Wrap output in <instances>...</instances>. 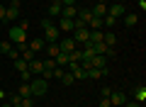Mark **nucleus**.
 I'll return each mask as SVG.
<instances>
[{
	"label": "nucleus",
	"mask_w": 146,
	"mask_h": 107,
	"mask_svg": "<svg viewBox=\"0 0 146 107\" xmlns=\"http://www.w3.org/2000/svg\"><path fill=\"white\" fill-rule=\"evenodd\" d=\"M42 29H44V39H46V44H56V41L61 39V32H58V27L51 22V17H44V20H42Z\"/></svg>",
	"instance_id": "f257e3e1"
},
{
	"label": "nucleus",
	"mask_w": 146,
	"mask_h": 107,
	"mask_svg": "<svg viewBox=\"0 0 146 107\" xmlns=\"http://www.w3.org/2000/svg\"><path fill=\"white\" fill-rule=\"evenodd\" d=\"M29 88H32V97H44L49 92V83L44 80V78H32Z\"/></svg>",
	"instance_id": "f03ea898"
},
{
	"label": "nucleus",
	"mask_w": 146,
	"mask_h": 107,
	"mask_svg": "<svg viewBox=\"0 0 146 107\" xmlns=\"http://www.w3.org/2000/svg\"><path fill=\"white\" fill-rule=\"evenodd\" d=\"M7 37H10L12 44H22V41H27V29H22L20 25H15V27H10Z\"/></svg>",
	"instance_id": "7ed1b4c3"
},
{
	"label": "nucleus",
	"mask_w": 146,
	"mask_h": 107,
	"mask_svg": "<svg viewBox=\"0 0 146 107\" xmlns=\"http://www.w3.org/2000/svg\"><path fill=\"white\" fill-rule=\"evenodd\" d=\"M88 39H90L88 27H76V29H73V41H76V44H85Z\"/></svg>",
	"instance_id": "20e7f679"
},
{
	"label": "nucleus",
	"mask_w": 146,
	"mask_h": 107,
	"mask_svg": "<svg viewBox=\"0 0 146 107\" xmlns=\"http://www.w3.org/2000/svg\"><path fill=\"white\" fill-rule=\"evenodd\" d=\"M56 44H58V51H61V54H71V51L78 46L76 41H73V37H63V39H58Z\"/></svg>",
	"instance_id": "39448f33"
},
{
	"label": "nucleus",
	"mask_w": 146,
	"mask_h": 107,
	"mask_svg": "<svg viewBox=\"0 0 146 107\" xmlns=\"http://www.w3.org/2000/svg\"><path fill=\"white\" fill-rule=\"evenodd\" d=\"M5 20H20V0H12L10 7H5Z\"/></svg>",
	"instance_id": "423d86ee"
},
{
	"label": "nucleus",
	"mask_w": 146,
	"mask_h": 107,
	"mask_svg": "<svg viewBox=\"0 0 146 107\" xmlns=\"http://www.w3.org/2000/svg\"><path fill=\"white\" fill-rule=\"evenodd\" d=\"M124 102H127L124 92H115V90L110 92V105H112V107H122V105H124Z\"/></svg>",
	"instance_id": "0eeeda50"
},
{
	"label": "nucleus",
	"mask_w": 146,
	"mask_h": 107,
	"mask_svg": "<svg viewBox=\"0 0 146 107\" xmlns=\"http://www.w3.org/2000/svg\"><path fill=\"white\" fill-rule=\"evenodd\" d=\"M107 15H110V17H115V20H119L122 15H127V10H124V5H122V3H117V5L107 7Z\"/></svg>",
	"instance_id": "6e6552de"
},
{
	"label": "nucleus",
	"mask_w": 146,
	"mask_h": 107,
	"mask_svg": "<svg viewBox=\"0 0 146 107\" xmlns=\"http://www.w3.org/2000/svg\"><path fill=\"white\" fill-rule=\"evenodd\" d=\"M61 17H66V20H76V17H78V7H76V5H63L61 7Z\"/></svg>",
	"instance_id": "1a4fd4ad"
},
{
	"label": "nucleus",
	"mask_w": 146,
	"mask_h": 107,
	"mask_svg": "<svg viewBox=\"0 0 146 107\" xmlns=\"http://www.w3.org/2000/svg\"><path fill=\"white\" fill-rule=\"evenodd\" d=\"M61 7H63V5H61V0H51L46 12H49L51 17H61Z\"/></svg>",
	"instance_id": "9d476101"
},
{
	"label": "nucleus",
	"mask_w": 146,
	"mask_h": 107,
	"mask_svg": "<svg viewBox=\"0 0 146 107\" xmlns=\"http://www.w3.org/2000/svg\"><path fill=\"white\" fill-rule=\"evenodd\" d=\"M90 12H93V17H105L107 15V3H98L95 7H90Z\"/></svg>",
	"instance_id": "9b49d317"
},
{
	"label": "nucleus",
	"mask_w": 146,
	"mask_h": 107,
	"mask_svg": "<svg viewBox=\"0 0 146 107\" xmlns=\"http://www.w3.org/2000/svg\"><path fill=\"white\" fill-rule=\"evenodd\" d=\"M27 46H29L34 54H42V51H44V39H29V41H27Z\"/></svg>",
	"instance_id": "f8f14e48"
},
{
	"label": "nucleus",
	"mask_w": 146,
	"mask_h": 107,
	"mask_svg": "<svg viewBox=\"0 0 146 107\" xmlns=\"http://www.w3.org/2000/svg\"><path fill=\"white\" fill-rule=\"evenodd\" d=\"M73 29H76L73 20H66V17H61V20H58V32H73Z\"/></svg>",
	"instance_id": "ddd939ff"
},
{
	"label": "nucleus",
	"mask_w": 146,
	"mask_h": 107,
	"mask_svg": "<svg viewBox=\"0 0 146 107\" xmlns=\"http://www.w3.org/2000/svg\"><path fill=\"white\" fill-rule=\"evenodd\" d=\"M144 100H146V88H144V85H136V88H134V102L144 105Z\"/></svg>",
	"instance_id": "4468645a"
},
{
	"label": "nucleus",
	"mask_w": 146,
	"mask_h": 107,
	"mask_svg": "<svg viewBox=\"0 0 146 107\" xmlns=\"http://www.w3.org/2000/svg\"><path fill=\"white\" fill-rule=\"evenodd\" d=\"M44 54H46V58H56L61 51H58V44H46L44 46Z\"/></svg>",
	"instance_id": "2eb2a0df"
},
{
	"label": "nucleus",
	"mask_w": 146,
	"mask_h": 107,
	"mask_svg": "<svg viewBox=\"0 0 146 107\" xmlns=\"http://www.w3.org/2000/svg\"><path fill=\"white\" fill-rule=\"evenodd\" d=\"M90 63H93V68H105V66H107V56H100V54H95V56L90 58Z\"/></svg>",
	"instance_id": "dca6fc26"
},
{
	"label": "nucleus",
	"mask_w": 146,
	"mask_h": 107,
	"mask_svg": "<svg viewBox=\"0 0 146 107\" xmlns=\"http://www.w3.org/2000/svg\"><path fill=\"white\" fill-rule=\"evenodd\" d=\"M15 68L20 71V76L22 73H29V63H27L25 58H15Z\"/></svg>",
	"instance_id": "f3484780"
},
{
	"label": "nucleus",
	"mask_w": 146,
	"mask_h": 107,
	"mask_svg": "<svg viewBox=\"0 0 146 107\" xmlns=\"http://www.w3.org/2000/svg\"><path fill=\"white\" fill-rule=\"evenodd\" d=\"M102 37H105L102 29H93V32H90V39H88V41H90V44H100V41H102Z\"/></svg>",
	"instance_id": "a211bd4d"
},
{
	"label": "nucleus",
	"mask_w": 146,
	"mask_h": 107,
	"mask_svg": "<svg viewBox=\"0 0 146 107\" xmlns=\"http://www.w3.org/2000/svg\"><path fill=\"white\" fill-rule=\"evenodd\" d=\"M17 95H20V97H32V88H29V83H22L20 90H17Z\"/></svg>",
	"instance_id": "6ab92c4d"
},
{
	"label": "nucleus",
	"mask_w": 146,
	"mask_h": 107,
	"mask_svg": "<svg viewBox=\"0 0 146 107\" xmlns=\"http://www.w3.org/2000/svg\"><path fill=\"white\" fill-rule=\"evenodd\" d=\"M88 29L93 32V29H102V17H93V20L88 22Z\"/></svg>",
	"instance_id": "aec40b11"
},
{
	"label": "nucleus",
	"mask_w": 146,
	"mask_h": 107,
	"mask_svg": "<svg viewBox=\"0 0 146 107\" xmlns=\"http://www.w3.org/2000/svg\"><path fill=\"white\" fill-rule=\"evenodd\" d=\"M58 80H61L63 85H73V83H76V78H73V73H66V71H63V76L58 78Z\"/></svg>",
	"instance_id": "412c9836"
},
{
	"label": "nucleus",
	"mask_w": 146,
	"mask_h": 107,
	"mask_svg": "<svg viewBox=\"0 0 146 107\" xmlns=\"http://www.w3.org/2000/svg\"><path fill=\"white\" fill-rule=\"evenodd\" d=\"M29 73H42V61H39V58L29 61Z\"/></svg>",
	"instance_id": "4be33fe9"
},
{
	"label": "nucleus",
	"mask_w": 146,
	"mask_h": 107,
	"mask_svg": "<svg viewBox=\"0 0 146 107\" xmlns=\"http://www.w3.org/2000/svg\"><path fill=\"white\" fill-rule=\"evenodd\" d=\"M54 61H56V66H61V68H66V66H68V54H58V56L54 58Z\"/></svg>",
	"instance_id": "5701e85b"
},
{
	"label": "nucleus",
	"mask_w": 146,
	"mask_h": 107,
	"mask_svg": "<svg viewBox=\"0 0 146 107\" xmlns=\"http://www.w3.org/2000/svg\"><path fill=\"white\" fill-rule=\"evenodd\" d=\"M12 49H15V44H12V41H0V54H10Z\"/></svg>",
	"instance_id": "b1692460"
},
{
	"label": "nucleus",
	"mask_w": 146,
	"mask_h": 107,
	"mask_svg": "<svg viewBox=\"0 0 146 107\" xmlns=\"http://www.w3.org/2000/svg\"><path fill=\"white\" fill-rule=\"evenodd\" d=\"M136 22H139V15H124V25L127 27H134Z\"/></svg>",
	"instance_id": "393cba45"
},
{
	"label": "nucleus",
	"mask_w": 146,
	"mask_h": 107,
	"mask_svg": "<svg viewBox=\"0 0 146 107\" xmlns=\"http://www.w3.org/2000/svg\"><path fill=\"white\" fill-rule=\"evenodd\" d=\"M102 41H105V44H107V46H115V41H117V37L112 34V32H107V34L102 37Z\"/></svg>",
	"instance_id": "a878e982"
},
{
	"label": "nucleus",
	"mask_w": 146,
	"mask_h": 107,
	"mask_svg": "<svg viewBox=\"0 0 146 107\" xmlns=\"http://www.w3.org/2000/svg\"><path fill=\"white\" fill-rule=\"evenodd\" d=\"M10 105H12V107H20V105H22V97L17 95V92H12V95H10Z\"/></svg>",
	"instance_id": "bb28decb"
},
{
	"label": "nucleus",
	"mask_w": 146,
	"mask_h": 107,
	"mask_svg": "<svg viewBox=\"0 0 146 107\" xmlns=\"http://www.w3.org/2000/svg\"><path fill=\"white\" fill-rule=\"evenodd\" d=\"M20 107H34V97H22V105Z\"/></svg>",
	"instance_id": "cd10ccee"
},
{
	"label": "nucleus",
	"mask_w": 146,
	"mask_h": 107,
	"mask_svg": "<svg viewBox=\"0 0 146 107\" xmlns=\"http://www.w3.org/2000/svg\"><path fill=\"white\" fill-rule=\"evenodd\" d=\"M100 107H112L110 105V97H100Z\"/></svg>",
	"instance_id": "c85d7f7f"
},
{
	"label": "nucleus",
	"mask_w": 146,
	"mask_h": 107,
	"mask_svg": "<svg viewBox=\"0 0 146 107\" xmlns=\"http://www.w3.org/2000/svg\"><path fill=\"white\" fill-rule=\"evenodd\" d=\"M7 56H10V58H12V61H15V58H20V54H17V49H12V51H10V54H7Z\"/></svg>",
	"instance_id": "c756f323"
},
{
	"label": "nucleus",
	"mask_w": 146,
	"mask_h": 107,
	"mask_svg": "<svg viewBox=\"0 0 146 107\" xmlns=\"http://www.w3.org/2000/svg\"><path fill=\"white\" fill-rule=\"evenodd\" d=\"M61 5H76V0H61Z\"/></svg>",
	"instance_id": "7c9ffc66"
},
{
	"label": "nucleus",
	"mask_w": 146,
	"mask_h": 107,
	"mask_svg": "<svg viewBox=\"0 0 146 107\" xmlns=\"http://www.w3.org/2000/svg\"><path fill=\"white\" fill-rule=\"evenodd\" d=\"M0 20H5V5H0Z\"/></svg>",
	"instance_id": "2f4dec72"
},
{
	"label": "nucleus",
	"mask_w": 146,
	"mask_h": 107,
	"mask_svg": "<svg viewBox=\"0 0 146 107\" xmlns=\"http://www.w3.org/2000/svg\"><path fill=\"white\" fill-rule=\"evenodd\" d=\"M124 105H127V107H141L139 102H124Z\"/></svg>",
	"instance_id": "473e14b6"
},
{
	"label": "nucleus",
	"mask_w": 146,
	"mask_h": 107,
	"mask_svg": "<svg viewBox=\"0 0 146 107\" xmlns=\"http://www.w3.org/2000/svg\"><path fill=\"white\" fill-rule=\"evenodd\" d=\"M3 107H12V105H10V102H5V105H3Z\"/></svg>",
	"instance_id": "72a5a7b5"
},
{
	"label": "nucleus",
	"mask_w": 146,
	"mask_h": 107,
	"mask_svg": "<svg viewBox=\"0 0 146 107\" xmlns=\"http://www.w3.org/2000/svg\"><path fill=\"white\" fill-rule=\"evenodd\" d=\"M98 3H107V0H98Z\"/></svg>",
	"instance_id": "f704fd0d"
},
{
	"label": "nucleus",
	"mask_w": 146,
	"mask_h": 107,
	"mask_svg": "<svg viewBox=\"0 0 146 107\" xmlns=\"http://www.w3.org/2000/svg\"><path fill=\"white\" fill-rule=\"evenodd\" d=\"M85 3H90V0H85Z\"/></svg>",
	"instance_id": "c9c22d12"
}]
</instances>
